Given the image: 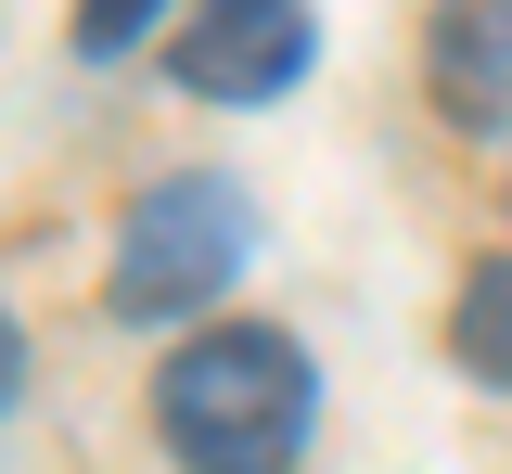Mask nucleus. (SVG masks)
Wrapping results in <instances>:
<instances>
[{
  "label": "nucleus",
  "instance_id": "nucleus-7",
  "mask_svg": "<svg viewBox=\"0 0 512 474\" xmlns=\"http://www.w3.org/2000/svg\"><path fill=\"white\" fill-rule=\"evenodd\" d=\"M13 385H26V334L0 321V410H13Z\"/></svg>",
  "mask_w": 512,
  "mask_h": 474
},
{
  "label": "nucleus",
  "instance_id": "nucleus-5",
  "mask_svg": "<svg viewBox=\"0 0 512 474\" xmlns=\"http://www.w3.org/2000/svg\"><path fill=\"white\" fill-rule=\"evenodd\" d=\"M448 359H461L474 385H500V398H512V257L461 270V295H448Z\"/></svg>",
  "mask_w": 512,
  "mask_h": 474
},
{
  "label": "nucleus",
  "instance_id": "nucleus-2",
  "mask_svg": "<svg viewBox=\"0 0 512 474\" xmlns=\"http://www.w3.org/2000/svg\"><path fill=\"white\" fill-rule=\"evenodd\" d=\"M244 244H256V205L231 193V180H154V193L116 218V270H103V308L116 321H192L218 282L244 270Z\"/></svg>",
  "mask_w": 512,
  "mask_h": 474
},
{
  "label": "nucleus",
  "instance_id": "nucleus-3",
  "mask_svg": "<svg viewBox=\"0 0 512 474\" xmlns=\"http://www.w3.org/2000/svg\"><path fill=\"white\" fill-rule=\"evenodd\" d=\"M320 52V13L308 0H192L180 39H167V77L192 103H282Z\"/></svg>",
  "mask_w": 512,
  "mask_h": 474
},
{
  "label": "nucleus",
  "instance_id": "nucleus-4",
  "mask_svg": "<svg viewBox=\"0 0 512 474\" xmlns=\"http://www.w3.org/2000/svg\"><path fill=\"white\" fill-rule=\"evenodd\" d=\"M423 77L461 129H512V0H436Z\"/></svg>",
  "mask_w": 512,
  "mask_h": 474
},
{
  "label": "nucleus",
  "instance_id": "nucleus-6",
  "mask_svg": "<svg viewBox=\"0 0 512 474\" xmlns=\"http://www.w3.org/2000/svg\"><path fill=\"white\" fill-rule=\"evenodd\" d=\"M154 13H167V0H77V52H90V65H116V52L154 39Z\"/></svg>",
  "mask_w": 512,
  "mask_h": 474
},
{
  "label": "nucleus",
  "instance_id": "nucleus-1",
  "mask_svg": "<svg viewBox=\"0 0 512 474\" xmlns=\"http://www.w3.org/2000/svg\"><path fill=\"white\" fill-rule=\"evenodd\" d=\"M308 423H320V372L269 321H218V334L167 346V372H154V436L180 474H295Z\"/></svg>",
  "mask_w": 512,
  "mask_h": 474
}]
</instances>
